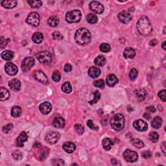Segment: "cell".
Segmentation results:
<instances>
[{
  "label": "cell",
  "mask_w": 166,
  "mask_h": 166,
  "mask_svg": "<svg viewBox=\"0 0 166 166\" xmlns=\"http://www.w3.org/2000/svg\"><path fill=\"white\" fill-rule=\"evenodd\" d=\"M22 114V108L18 107V106H15L13 107L11 109V115L14 118H18V117L20 116Z\"/></svg>",
  "instance_id": "obj_32"
},
{
  "label": "cell",
  "mask_w": 166,
  "mask_h": 166,
  "mask_svg": "<svg viewBox=\"0 0 166 166\" xmlns=\"http://www.w3.org/2000/svg\"><path fill=\"white\" fill-rule=\"evenodd\" d=\"M86 19L88 23H90L91 24H96L98 21V18H97V16H96L95 14H88L86 16Z\"/></svg>",
  "instance_id": "obj_35"
},
{
  "label": "cell",
  "mask_w": 166,
  "mask_h": 166,
  "mask_svg": "<svg viewBox=\"0 0 166 166\" xmlns=\"http://www.w3.org/2000/svg\"><path fill=\"white\" fill-rule=\"evenodd\" d=\"M165 145H166V143L165 142H163L162 144V145H161V149H162V152H163V153H164V155H165V151H166Z\"/></svg>",
  "instance_id": "obj_56"
},
{
  "label": "cell",
  "mask_w": 166,
  "mask_h": 166,
  "mask_svg": "<svg viewBox=\"0 0 166 166\" xmlns=\"http://www.w3.org/2000/svg\"><path fill=\"white\" fill-rule=\"evenodd\" d=\"M1 5L2 7L5 8H13L17 5L16 1H10V0H3L1 1Z\"/></svg>",
  "instance_id": "obj_26"
},
{
  "label": "cell",
  "mask_w": 166,
  "mask_h": 166,
  "mask_svg": "<svg viewBox=\"0 0 166 166\" xmlns=\"http://www.w3.org/2000/svg\"><path fill=\"white\" fill-rule=\"evenodd\" d=\"M33 77L36 81L42 83L44 84H48L49 81L47 76L45 75L44 72L42 71H36L33 73Z\"/></svg>",
  "instance_id": "obj_12"
},
{
  "label": "cell",
  "mask_w": 166,
  "mask_h": 166,
  "mask_svg": "<svg viewBox=\"0 0 166 166\" xmlns=\"http://www.w3.org/2000/svg\"><path fill=\"white\" fill-rule=\"evenodd\" d=\"M136 55V51L132 47H127L123 51V56L126 59H133Z\"/></svg>",
  "instance_id": "obj_24"
},
{
  "label": "cell",
  "mask_w": 166,
  "mask_h": 166,
  "mask_svg": "<svg viewBox=\"0 0 166 166\" xmlns=\"http://www.w3.org/2000/svg\"><path fill=\"white\" fill-rule=\"evenodd\" d=\"M118 19L123 24H127L132 20L133 17H132L131 14L128 12H127V11L123 10L121 13H119Z\"/></svg>",
  "instance_id": "obj_13"
},
{
  "label": "cell",
  "mask_w": 166,
  "mask_h": 166,
  "mask_svg": "<svg viewBox=\"0 0 166 166\" xmlns=\"http://www.w3.org/2000/svg\"><path fill=\"white\" fill-rule=\"evenodd\" d=\"M149 139L152 142L156 143L158 141L159 139V135L158 134L156 133V132H152L149 134Z\"/></svg>",
  "instance_id": "obj_39"
},
{
  "label": "cell",
  "mask_w": 166,
  "mask_h": 166,
  "mask_svg": "<svg viewBox=\"0 0 166 166\" xmlns=\"http://www.w3.org/2000/svg\"><path fill=\"white\" fill-rule=\"evenodd\" d=\"M52 164L53 165H64L65 164L64 160L59 158L53 159Z\"/></svg>",
  "instance_id": "obj_47"
},
{
  "label": "cell",
  "mask_w": 166,
  "mask_h": 166,
  "mask_svg": "<svg viewBox=\"0 0 166 166\" xmlns=\"http://www.w3.org/2000/svg\"><path fill=\"white\" fill-rule=\"evenodd\" d=\"M93 95H94V99L93 100H91V101H89V103L90 105L96 103L99 100L100 97H101V94H100L99 91H96L95 92L93 93Z\"/></svg>",
  "instance_id": "obj_40"
},
{
  "label": "cell",
  "mask_w": 166,
  "mask_h": 166,
  "mask_svg": "<svg viewBox=\"0 0 166 166\" xmlns=\"http://www.w3.org/2000/svg\"><path fill=\"white\" fill-rule=\"evenodd\" d=\"M50 153V149L47 147H44L42 149L40 150L38 153V155H37V158H38L40 161H44V160L47 158V157Z\"/></svg>",
  "instance_id": "obj_20"
},
{
  "label": "cell",
  "mask_w": 166,
  "mask_h": 166,
  "mask_svg": "<svg viewBox=\"0 0 166 166\" xmlns=\"http://www.w3.org/2000/svg\"><path fill=\"white\" fill-rule=\"evenodd\" d=\"M89 8L90 10L96 14H101L104 12L105 7L101 3L96 1H91L89 4Z\"/></svg>",
  "instance_id": "obj_10"
},
{
  "label": "cell",
  "mask_w": 166,
  "mask_h": 166,
  "mask_svg": "<svg viewBox=\"0 0 166 166\" xmlns=\"http://www.w3.org/2000/svg\"><path fill=\"white\" fill-rule=\"evenodd\" d=\"M5 71L8 75L14 76L18 72V68L13 62H8L5 66Z\"/></svg>",
  "instance_id": "obj_11"
},
{
  "label": "cell",
  "mask_w": 166,
  "mask_h": 166,
  "mask_svg": "<svg viewBox=\"0 0 166 166\" xmlns=\"http://www.w3.org/2000/svg\"><path fill=\"white\" fill-rule=\"evenodd\" d=\"M133 127L138 131H146L148 128V125L147 123L142 119L136 120L133 123Z\"/></svg>",
  "instance_id": "obj_14"
},
{
  "label": "cell",
  "mask_w": 166,
  "mask_h": 166,
  "mask_svg": "<svg viewBox=\"0 0 166 166\" xmlns=\"http://www.w3.org/2000/svg\"><path fill=\"white\" fill-rule=\"evenodd\" d=\"M144 118H145L146 119H147V120H150L151 118V116L149 114L145 113L144 115Z\"/></svg>",
  "instance_id": "obj_58"
},
{
  "label": "cell",
  "mask_w": 166,
  "mask_h": 166,
  "mask_svg": "<svg viewBox=\"0 0 166 166\" xmlns=\"http://www.w3.org/2000/svg\"><path fill=\"white\" fill-rule=\"evenodd\" d=\"M87 126L90 128H91V129H92V130H99V127H97V126H96L95 125H94L93 121H91V119H89L87 121Z\"/></svg>",
  "instance_id": "obj_48"
},
{
  "label": "cell",
  "mask_w": 166,
  "mask_h": 166,
  "mask_svg": "<svg viewBox=\"0 0 166 166\" xmlns=\"http://www.w3.org/2000/svg\"><path fill=\"white\" fill-rule=\"evenodd\" d=\"M10 97V93L7 89L5 88H0V100L1 101H6Z\"/></svg>",
  "instance_id": "obj_25"
},
{
  "label": "cell",
  "mask_w": 166,
  "mask_h": 166,
  "mask_svg": "<svg viewBox=\"0 0 166 166\" xmlns=\"http://www.w3.org/2000/svg\"><path fill=\"white\" fill-rule=\"evenodd\" d=\"M93 85L97 88H104L105 83V81H103V80L100 79V80H97V81H94L93 82Z\"/></svg>",
  "instance_id": "obj_45"
},
{
  "label": "cell",
  "mask_w": 166,
  "mask_h": 166,
  "mask_svg": "<svg viewBox=\"0 0 166 166\" xmlns=\"http://www.w3.org/2000/svg\"><path fill=\"white\" fill-rule=\"evenodd\" d=\"M162 119L159 116L155 117L151 121V126L156 129H158L162 127Z\"/></svg>",
  "instance_id": "obj_28"
},
{
  "label": "cell",
  "mask_w": 166,
  "mask_h": 166,
  "mask_svg": "<svg viewBox=\"0 0 166 166\" xmlns=\"http://www.w3.org/2000/svg\"><path fill=\"white\" fill-rule=\"evenodd\" d=\"M28 139V136L25 132H22L16 140V145L18 147H23L24 143Z\"/></svg>",
  "instance_id": "obj_15"
},
{
  "label": "cell",
  "mask_w": 166,
  "mask_h": 166,
  "mask_svg": "<svg viewBox=\"0 0 166 166\" xmlns=\"http://www.w3.org/2000/svg\"><path fill=\"white\" fill-rule=\"evenodd\" d=\"M101 74V70L99 68L96 67H91L88 70V75L93 79H96Z\"/></svg>",
  "instance_id": "obj_23"
},
{
  "label": "cell",
  "mask_w": 166,
  "mask_h": 166,
  "mask_svg": "<svg viewBox=\"0 0 166 166\" xmlns=\"http://www.w3.org/2000/svg\"><path fill=\"white\" fill-rule=\"evenodd\" d=\"M123 156L125 161L128 162H135L138 159V153L128 149L124 151Z\"/></svg>",
  "instance_id": "obj_6"
},
{
  "label": "cell",
  "mask_w": 166,
  "mask_h": 166,
  "mask_svg": "<svg viewBox=\"0 0 166 166\" xmlns=\"http://www.w3.org/2000/svg\"><path fill=\"white\" fill-rule=\"evenodd\" d=\"M8 86L14 91H18L21 88V82L16 79H12L8 82Z\"/></svg>",
  "instance_id": "obj_17"
},
{
  "label": "cell",
  "mask_w": 166,
  "mask_h": 166,
  "mask_svg": "<svg viewBox=\"0 0 166 166\" xmlns=\"http://www.w3.org/2000/svg\"><path fill=\"white\" fill-rule=\"evenodd\" d=\"M65 125V120L61 117H57L54 119L53 121V126L57 128H62Z\"/></svg>",
  "instance_id": "obj_22"
},
{
  "label": "cell",
  "mask_w": 166,
  "mask_h": 166,
  "mask_svg": "<svg viewBox=\"0 0 166 166\" xmlns=\"http://www.w3.org/2000/svg\"><path fill=\"white\" fill-rule=\"evenodd\" d=\"M82 17L81 12L79 10H73L69 11L66 14V20L69 24L78 23L80 22Z\"/></svg>",
  "instance_id": "obj_4"
},
{
  "label": "cell",
  "mask_w": 166,
  "mask_h": 166,
  "mask_svg": "<svg viewBox=\"0 0 166 166\" xmlns=\"http://www.w3.org/2000/svg\"><path fill=\"white\" fill-rule=\"evenodd\" d=\"M64 70L65 72H70V71L72 70V66L70 64H66L65 65V66L64 68Z\"/></svg>",
  "instance_id": "obj_53"
},
{
  "label": "cell",
  "mask_w": 166,
  "mask_h": 166,
  "mask_svg": "<svg viewBox=\"0 0 166 166\" xmlns=\"http://www.w3.org/2000/svg\"><path fill=\"white\" fill-rule=\"evenodd\" d=\"M94 63L98 66H103L106 63V59L103 56L99 55L94 60Z\"/></svg>",
  "instance_id": "obj_33"
},
{
  "label": "cell",
  "mask_w": 166,
  "mask_h": 166,
  "mask_svg": "<svg viewBox=\"0 0 166 166\" xmlns=\"http://www.w3.org/2000/svg\"><path fill=\"white\" fill-rule=\"evenodd\" d=\"M138 32L144 36H147L152 32V25L147 16H144L140 18L136 24Z\"/></svg>",
  "instance_id": "obj_2"
},
{
  "label": "cell",
  "mask_w": 166,
  "mask_h": 166,
  "mask_svg": "<svg viewBox=\"0 0 166 166\" xmlns=\"http://www.w3.org/2000/svg\"><path fill=\"white\" fill-rule=\"evenodd\" d=\"M91 39V33L86 28L79 29L75 34V42L81 45H88L90 42Z\"/></svg>",
  "instance_id": "obj_1"
},
{
  "label": "cell",
  "mask_w": 166,
  "mask_h": 166,
  "mask_svg": "<svg viewBox=\"0 0 166 166\" xmlns=\"http://www.w3.org/2000/svg\"><path fill=\"white\" fill-rule=\"evenodd\" d=\"M52 79L56 82H59L61 79V75L59 71H55L52 75Z\"/></svg>",
  "instance_id": "obj_41"
},
{
  "label": "cell",
  "mask_w": 166,
  "mask_h": 166,
  "mask_svg": "<svg viewBox=\"0 0 166 166\" xmlns=\"http://www.w3.org/2000/svg\"><path fill=\"white\" fill-rule=\"evenodd\" d=\"M47 24L51 27H55L56 26H58V25L59 24V19L58 17H56L55 16H52L49 18L47 20Z\"/></svg>",
  "instance_id": "obj_29"
},
{
  "label": "cell",
  "mask_w": 166,
  "mask_h": 166,
  "mask_svg": "<svg viewBox=\"0 0 166 166\" xmlns=\"http://www.w3.org/2000/svg\"><path fill=\"white\" fill-rule=\"evenodd\" d=\"M25 22L32 26L38 27L40 24V15L35 12L31 13L28 15Z\"/></svg>",
  "instance_id": "obj_7"
},
{
  "label": "cell",
  "mask_w": 166,
  "mask_h": 166,
  "mask_svg": "<svg viewBox=\"0 0 166 166\" xmlns=\"http://www.w3.org/2000/svg\"><path fill=\"white\" fill-rule=\"evenodd\" d=\"M136 96L139 101H143L147 96V91L144 88H140V89L136 91Z\"/></svg>",
  "instance_id": "obj_30"
},
{
  "label": "cell",
  "mask_w": 166,
  "mask_h": 166,
  "mask_svg": "<svg viewBox=\"0 0 166 166\" xmlns=\"http://www.w3.org/2000/svg\"><path fill=\"white\" fill-rule=\"evenodd\" d=\"M158 44V41L156 39H153L152 40L150 41L149 42V45L151 46H155V45Z\"/></svg>",
  "instance_id": "obj_55"
},
{
  "label": "cell",
  "mask_w": 166,
  "mask_h": 166,
  "mask_svg": "<svg viewBox=\"0 0 166 166\" xmlns=\"http://www.w3.org/2000/svg\"><path fill=\"white\" fill-rule=\"evenodd\" d=\"M162 48L164 49V50H165V41H164L162 43Z\"/></svg>",
  "instance_id": "obj_60"
},
{
  "label": "cell",
  "mask_w": 166,
  "mask_h": 166,
  "mask_svg": "<svg viewBox=\"0 0 166 166\" xmlns=\"http://www.w3.org/2000/svg\"><path fill=\"white\" fill-rule=\"evenodd\" d=\"M27 2L30 6L34 8H38L42 5V2L41 1H28Z\"/></svg>",
  "instance_id": "obj_38"
},
{
  "label": "cell",
  "mask_w": 166,
  "mask_h": 166,
  "mask_svg": "<svg viewBox=\"0 0 166 166\" xmlns=\"http://www.w3.org/2000/svg\"><path fill=\"white\" fill-rule=\"evenodd\" d=\"M60 134L57 132L55 131H50L46 134V136H45V139L49 144L53 145L55 144L56 143L58 142V141L60 139Z\"/></svg>",
  "instance_id": "obj_8"
},
{
  "label": "cell",
  "mask_w": 166,
  "mask_h": 166,
  "mask_svg": "<svg viewBox=\"0 0 166 166\" xmlns=\"http://www.w3.org/2000/svg\"><path fill=\"white\" fill-rule=\"evenodd\" d=\"M13 158L16 160H20L23 158V154L19 151H14L12 154Z\"/></svg>",
  "instance_id": "obj_44"
},
{
  "label": "cell",
  "mask_w": 166,
  "mask_h": 166,
  "mask_svg": "<svg viewBox=\"0 0 166 166\" xmlns=\"http://www.w3.org/2000/svg\"><path fill=\"white\" fill-rule=\"evenodd\" d=\"M102 144H103V147L105 151H109L110 150L112 146L114 145V144H115V142H114V139H112L106 138L103 140Z\"/></svg>",
  "instance_id": "obj_21"
},
{
  "label": "cell",
  "mask_w": 166,
  "mask_h": 166,
  "mask_svg": "<svg viewBox=\"0 0 166 166\" xmlns=\"http://www.w3.org/2000/svg\"><path fill=\"white\" fill-rule=\"evenodd\" d=\"M106 82L110 87H113L118 82V79L114 74H109L106 78Z\"/></svg>",
  "instance_id": "obj_18"
},
{
  "label": "cell",
  "mask_w": 166,
  "mask_h": 166,
  "mask_svg": "<svg viewBox=\"0 0 166 166\" xmlns=\"http://www.w3.org/2000/svg\"><path fill=\"white\" fill-rule=\"evenodd\" d=\"M111 162H112V164L113 165H116L117 164V160L116 159H112L111 160Z\"/></svg>",
  "instance_id": "obj_59"
},
{
  "label": "cell",
  "mask_w": 166,
  "mask_h": 166,
  "mask_svg": "<svg viewBox=\"0 0 166 166\" xmlns=\"http://www.w3.org/2000/svg\"><path fill=\"white\" fill-rule=\"evenodd\" d=\"M62 90L66 93H70L72 91V87L69 82H66L62 86Z\"/></svg>",
  "instance_id": "obj_34"
},
{
  "label": "cell",
  "mask_w": 166,
  "mask_h": 166,
  "mask_svg": "<svg viewBox=\"0 0 166 166\" xmlns=\"http://www.w3.org/2000/svg\"><path fill=\"white\" fill-rule=\"evenodd\" d=\"M35 64V59L32 56H27L23 60L22 62V69L24 72H27Z\"/></svg>",
  "instance_id": "obj_9"
},
{
  "label": "cell",
  "mask_w": 166,
  "mask_h": 166,
  "mask_svg": "<svg viewBox=\"0 0 166 166\" xmlns=\"http://www.w3.org/2000/svg\"><path fill=\"white\" fill-rule=\"evenodd\" d=\"M41 144L38 142H35V144H33V147L34 148H39L41 147Z\"/></svg>",
  "instance_id": "obj_57"
},
{
  "label": "cell",
  "mask_w": 166,
  "mask_h": 166,
  "mask_svg": "<svg viewBox=\"0 0 166 166\" xmlns=\"http://www.w3.org/2000/svg\"><path fill=\"white\" fill-rule=\"evenodd\" d=\"M142 156L144 158H149L152 156V153L150 151H145L142 153Z\"/></svg>",
  "instance_id": "obj_52"
},
{
  "label": "cell",
  "mask_w": 166,
  "mask_h": 166,
  "mask_svg": "<svg viewBox=\"0 0 166 166\" xmlns=\"http://www.w3.org/2000/svg\"><path fill=\"white\" fill-rule=\"evenodd\" d=\"M158 96L163 101L165 102L166 101V91L165 90H163L160 91L158 93Z\"/></svg>",
  "instance_id": "obj_50"
},
{
  "label": "cell",
  "mask_w": 166,
  "mask_h": 166,
  "mask_svg": "<svg viewBox=\"0 0 166 166\" xmlns=\"http://www.w3.org/2000/svg\"><path fill=\"white\" fill-rule=\"evenodd\" d=\"M138 75V71L136 69L131 70L129 73V78L131 81H134Z\"/></svg>",
  "instance_id": "obj_43"
},
{
  "label": "cell",
  "mask_w": 166,
  "mask_h": 166,
  "mask_svg": "<svg viewBox=\"0 0 166 166\" xmlns=\"http://www.w3.org/2000/svg\"><path fill=\"white\" fill-rule=\"evenodd\" d=\"M131 144H133V145H134V147H136V148L138 149H141L144 147V142L139 139H133L131 140Z\"/></svg>",
  "instance_id": "obj_36"
},
{
  "label": "cell",
  "mask_w": 166,
  "mask_h": 166,
  "mask_svg": "<svg viewBox=\"0 0 166 166\" xmlns=\"http://www.w3.org/2000/svg\"><path fill=\"white\" fill-rule=\"evenodd\" d=\"M36 59L38 61L45 66H49L52 62V55L48 51H41L36 55Z\"/></svg>",
  "instance_id": "obj_5"
},
{
  "label": "cell",
  "mask_w": 166,
  "mask_h": 166,
  "mask_svg": "<svg viewBox=\"0 0 166 166\" xmlns=\"http://www.w3.org/2000/svg\"><path fill=\"white\" fill-rule=\"evenodd\" d=\"M39 109L43 114H48L51 112V110H52V105L50 102L45 101L42 103L40 105Z\"/></svg>",
  "instance_id": "obj_16"
},
{
  "label": "cell",
  "mask_w": 166,
  "mask_h": 166,
  "mask_svg": "<svg viewBox=\"0 0 166 166\" xmlns=\"http://www.w3.org/2000/svg\"><path fill=\"white\" fill-rule=\"evenodd\" d=\"M74 128L77 133H78L79 135H82L84 133V128L81 124H76Z\"/></svg>",
  "instance_id": "obj_42"
},
{
  "label": "cell",
  "mask_w": 166,
  "mask_h": 166,
  "mask_svg": "<svg viewBox=\"0 0 166 166\" xmlns=\"http://www.w3.org/2000/svg\"><path fill=\"white\" fill-rule=\"evenodd\" d=\"M146 109H147L148 111H149L151 112H155L156 109V108L153 107V106H149V107H147V108H146Z\"/></svg>",
  "instance_id": "obj_54"
},
{
  "label": "cell",
  "mask_w": 166,
  "mask_h": 166,
  "mask_svg": "<svg viewBox=\"0 0 166 166\" xmlns=\"http://www.w3.org/2000/svg\"><path fill=\"white\" fill-rule=\"evenodd\" d=\"M1 56L3 59L5 60V61H9L13 59L14 53L11 51L5 50L4 51H3V52L1 53Z\"/></svg>",
  "instance_id": "obj_27"
},
{
  "label": "cell",
  "mask_w": 166,
  "mask_h": 166,
  "mask_svg": "<svg viewBox=\"0 0 166 166\" xmlns=\"http://www.w3.org/2000/svg\"><path fill=\"white\" fill-rule=\"evenodd\" d=\"M99 49L102 52H104V53L109 52L111 50L110 45L108 44H107V43H102V44L100 45Z\"/></svg>",
  "instance_id": "obj_37"
},
{
  "label": "cell",
  "mask_w": 166,
  "mask_h": 166,
  "mask_svg": "<svg viewBox=\"0 0 166 166\" xmlns=\"http://www.w3.org/2000/svg\"><path fill=\"white\" fill-rule=\"evenodd\" d=\"M1 48L3 49L7 45L8 43L9 42L10 39L9 38L5 39V38H4L3 36H1Z\"/></svg>",
  "instance_id": "obj_51"
},
{
  "label": "cell",
  "mask_w": 166,
  "mask_h": 166,
  "mask_svg": "<svg viewBox=\"0 0 166 166\" xmlns=\"http://www.w3.org/2000/svg\"><path fill=\"white\" fill-rule=\"evenodd\" d=\"M125 124V117L121 114H116L112 117L110 125L113 129L116 131H120L123 129Z\"/></svg>",
  "instance_id": "obj_3"
},
{
  "label": "cell",
  "mask_w": 166,
  "mask_h": 166,
  "mask_svg": "<svg viewBox=\"0 0 166 166\" xmlns=\"http://www.w3.org/2000/svg\"><path fill=\"white\" fill-rule=\"evenodd\" d=\"M32 40L35 44H40L43 41V40H44V36H43L41 33L37 32L33 34L32 36Z\"/></svg>",
  "instance_id": "obj_31"
},
{
  "label": "cell",
  "mask_w": 166,
  "mask_h": 166,
  "mask_svg": "<svg viewBox=\"0 0 166 166\" xmlns=\"http://www.w3.org/2000/svg\"><path fill=\"white\" fill-rule=\"evenodd\" d=\"M53 38L55 40H62L63 38V35L62 34L59 32V31H55V32H53Z\"/></svg>",
  "instance_id": "obj_49"
},
{
  "label": "cell",
  "mask_w": 166,
  "mask_h": 166,
  "mask_svg": "<svg viewBox=\"0 0 166 166\" xmlns=\"http://www.w3.org/2000/svg\"><path fill=\"white\" fill-rule=\"evenodd\" d=\"M63 149L68 153H72L76 149V145L73 142H66L62 145Z\"/></svg>",
  "instance_id": "obj_19"
},
{
  "label": "cell",
  "mask_w": 166,
  "mask_h": 166,
  "mask_svg": "<svg viewBox=\"0 0 166 166\" xmlns=\"http://www.w3.org/2000/svg\"><path fill=\"white\" fill-rule=\"evenodd\" d=\"M13 128V125L12 123H8L3 127V132L5 134H8L11 130H12Z\"/></svg>",
  "instance_id": "obj_46"
}]
</instances>
